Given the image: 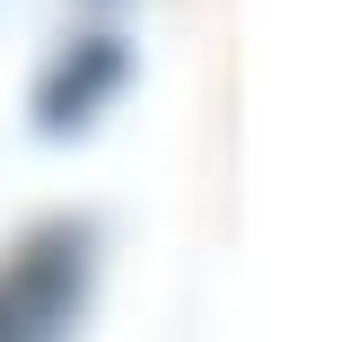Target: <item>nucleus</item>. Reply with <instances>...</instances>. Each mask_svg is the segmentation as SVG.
Wrapping results in <instances>:
<instances>
[{"label":"nucleus","instance_id":"nucleus-1","mask_svg":"<svg viewBox=\"0 0 359 342\" xmlns=\"http://www.w3.org/2000/svg\"><path fill=\"white\" fill-rule=\"evenodd\" d=\"M88 246H97L88 220H53L9 255V272H0V342H62V325L79 316V290H88Z\"/></svg>","mask_w":359,"mask_h":342},{"label":"nucleus","instance_id":"nucleus-2","mask_svg":"<svg viewBox=\"0 0 359 342\" xmlns=\"http://www.w3.org/2000/svg\"><path fill=\"white\" fill-rule=\"evenodd\" d=\"M123 79H132L123 35H79V44L44 70V88H35V132H53V140H62V132H88V123H97V105L114 97Z\"/></svg>","mask_w":359,"mask_h":342}]
</instances>
